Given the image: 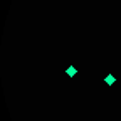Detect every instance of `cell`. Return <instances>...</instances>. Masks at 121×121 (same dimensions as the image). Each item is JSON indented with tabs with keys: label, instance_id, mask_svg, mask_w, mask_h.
Segmentation results:
<instances>
[{
	"label": "cell",
	"instance_id": "cell-1",
	"mask_svg": "<svg viewBox=\"0 0 121 121\" xmlns=\"http://www.w3.org/2000/svg\"><path fill=\"white\" fill-rule=\"evenodd\" d=\"M66 74L69 76V78H74V76L78 74V67H76V66H69V67L66 69Z\"/></svg>",
	"mask_w": 121,
	"mask_h": 121
},
{
	"label": "cell",
	"instance_id": "cell-2",
	"mask_svg": "<svg viewBox=\"0 0 121 121\" xmlns=\"http://www.w3.org/2000/svg\"><path fill=\"white\" fill-rule=\"evenodd\" d=\"M104 82L108 84V86H113V84L116 82V78H114L113 74H108V76H106V78H104Z\"/></svg>",
	"mask_w": 121,
	"mask_h": 121
}]
</instances>
